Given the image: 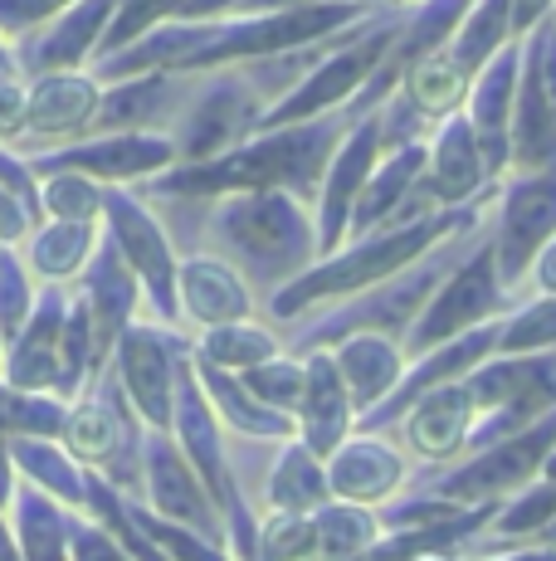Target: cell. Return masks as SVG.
<instances>
[{
	"label": "cell",
	"instance_id": "obj_1",
	"mask_svg": "<svg viewBox=\"0 0 556 561\" xmlns=\"http://www.w3.org/2000/svg\"><path fill=\"white\" fill-rule=\"evenodd\" d=\"M63 449L79 469L99 473L108 489H117L123 499H142V420L127 405L123 386L113 371H99L69 405L63 420Z\"/></svg>",
	"mask_w": 556,
	"mask_h": 561
},
{
	"label": "cell",
	"instance_id": "obj_2",
	"mask_svg": "<svg viewBox=\"0 0 556 561\" xmlns=\"http://www.w3.org/2000/svg\"><path fill=\"white\" fill-rule=\"evenodd\" d=\"M444 230H449V220H425V225H410V230L381 234V240L351 250L347 259H333V264L313 268V274H298L288 288H278V298H269V312L274 318H298L303 308L323 304V298L361 294V288L386 284L395 268H405L420 250H430Z\"/></svg>",
	"mask_w": 556,
	"mask_h": 561
},
{
	"label": "cell",
	"instance_id": "obj_3",
	"mask_svg": "<svg viewBox=\"0 0 556 561\" xmlns=\"http://www.w3.org/2000/svg\"><path fill=\"white\" fill-rule=\"evenodd\" d=\"M552 455H556V410L542 415L537 425L518 430V435L498 439V445H488V449H478V455H468L464 463H454L430 493L449 499L454 508L502 503V499L528 489V483L547 469Z\"/></svg>",
	"mask_w": 556,
	"mask_h": 561
},
{
	"label": "cell",
	"instance_id": "obj_4",
	"mask_svg": "<svg viewBox=\"0 0 556 561\" xmlns=\"http://www.w3.org/2000/svg\"><path fill=\"white\" fill-rule=\"evenodd\" d=\"M190 362V347L176 337V332H162V328H132L117 337L113 357H108V371L117 376L123 386L127 405L137 410L147 430H162L171 435V410H176V381Z\"/></svg>",
	"mask_w": 556,
	"mask_h": 561
},
{
	"label": "cell",
	"instance_id": "obj_5",
	"mask_svg": "<svg viewBox=\"0 0 556 561\" xmlns=\"http://www.w3.org/2000/svg\"><path fill=\"white\" fill-rule=\"evenodd\" d=\"M224 250L240 259L244 268L254 274V284L274 288L278 278L298 274L308 264V225L298 220V210H288L283 201H250L240 210H230L220 220Z\"/></svg>",
	"mask_w": 556,
	"mask_h": 561
},
{
	"label": "cell",
	"instance_id": "obj_6",
	"mask_svg": "<svg viewBox=\"0 0 556 561\" xmlns=\"http://www.w3.org/2000/svg\"><path fill=\"white\" fill-rule=\"evenodd\" d=\"M333 147V127H308L293 137H274V142H254L250 152L220 161V167L181 171V176L162 181V191H224V186H269V181H293L313 186L317 161Z\"/></svg>",
	"mask_w": 556,
	"mask_h": 561
},
{
	"label": "cell",
	"instance_id": "obj_7",
	"mask_svg": "<svg viewBox=\"0 0 556 561\" xmlns=\"http://www.w3.org/2000/svg\"><path fill=\"white\" fill-rule=\"evenodd\" d=\"M142 503L147 513H157L162 523H176L186 533L206 537V542L224 547V523L216 499L206 493V483L196 479V469L186 463V455L176 449V439L162 435V430H147L142 445ZM230 552V547H224Z\"/></svg>",
	"mask_w": 556,
	"mask_h": 561
},
{
	"label": "cell",
	"instance_id": "obj_8",
	"mask_svg": "<svg viewBox=\"0 0 556 561\" xmlns=\"http://www.w3.org/2000/svg\"><path fill=\"white\" fill-rule=\"evenodd\" d=\"M498 308H502V294H498L494 250H478L440 288V294L420 308V318L410 322L405 347H410V357H425V352H435V347H444V342L464 337V332L484 328V318H488V312H498Z\"/></svg>",
	"mask_w": 556,
	"mask_h": 561
},
{
	"label": "cell",
	"instance_id": "obj_9",
	"mask_svg": "<svg viewBox=\"0 0 556 561\" xmlns=\"http://www.w3.org/2000/svg\"><path fill=\"white\" fill-rule=\"evenodd\" d=\"M103 210H108V244L117 250V259H123L137 284L147 288L157 318L176 322V312H181L176 308V259L166 250L162 225L132 196H123V191H103Z\"/></svg>",
	"mask_w": 556,
	"mask_h": 561
},
{
	"label": "cell",
	"instance_id": "obj_10",
	"mask_svg": "<svg viewBox=\"0 0 556 561\" xmlns=\"http://www.w3.org/2000/svg\"><path fill=\"white\" fill-rule=\"evenodd\" d=\"M63 318H69V294H63V288H45V294L35 298V312L25 318V328L5 342V352H0V362H5V376H0V381L15 386V391L55 396Z\"/></svg>",
	"mask_w": 556,
	"mask_h": 561
},
{
	"label": "cell",
	"instance_id": "obj_11",
	"mask_svg": "<svg viewBox=\"0 0 556 561\" xmlns=\"http://www.w3.org/2000/svg\"><path fill=\"white\" fill-rule=\"evenodd\" d=\"M176 157V142H162V137H99V142H79V147H59V152H45L30 161L35 176H55V171H73V176L89 181H127L142 176V171H157Z\"/></svg>",
	"mask_w": 556,
	"mask_h": 561
},
{
	"label": "cell",
	"instance_id": "obj_12",
	"mask_svg": "<svg viewBox=\"0 0 556 561\" xmlns=\"http://www.w3.org/2000/svg\"><path fill=\"white\" fill-rule=\"evenodd\" d=\"M83 308H89V328H93V366L108 371V357L137 312V278L132 268L117 259L113 244H99V254L83 264Z\"/></svg>",
	"mask_w": 556,
	"mask_h": 561
},
{
	"label": "cell",
	"instance_id": "obj_13",
	"mask_svg": "<svg viewBox=\"0 0 556 561\" xmlns=\"http://www.w3.org/2000/svg\"><path fill=\"white\" fill-rule=\"evenodd\" d=\"M298 445L317 459H333L337 445L351 435L357 425V410L347 401V386H341L333 352H313L303 362V401H298Z\"/></svg>",
	"mask_w": 556,
	"mask_h": 561
},
{
	"label": "cell",
	"instance_id": "obj_14",
	"mask_svg": "<svg viewBox=\"0 0 556 561\" xmlns=\"http://www.w3.org/2000/svg\"><path fill=\"white\" fill-rule=\"evenodd\" d=\"M401 483H405V459L377 435H347L337 445V455L327 459V493L337 503L377 508L391 493H401Z\"/></svg>",
	"mask_w": 556,
	"mask_h": 561
},
{
	"label": "cell",
	"instance_id": "obj_15",
	"mask_svg": "<svg viewBox=\"0 0 556 561\" xmlns=\"http://www.w3.org/2000/svg\"><path fill=\"white\" fill-rule=\"evenodd\" d=\"M474 425H478V410L468 401V386L449 381V386H435L430 396H420V401L405 410V445L420 459L449 463L454 455H464Z\"/></svg>",
	"mask_w": 556,
	"mask_h": 561
},
{
	"label": "cell",
	"instance_id": "obj_16",
	"mask_svg": "<svg viewBox=\"0 0 556 561\" xmlns=\"http://www.w3.org/2000/svg\"><path fill=\"white\" fill-rule=\"evenodd\" d=\"M552 230H556V171L542 181H528L522 191H512L508 215H502L498 250H494L498 284H518V278L528 274L537 244L547 240Z\"/></svg>",
	"mask_w": 556,
	"mask_h": 561
},
{
	"label": "cell",
	"instance_id": "obj_17",
	"mask_svg": "<svg viewBox=\"0 0 556 561\" xmlns=\"http://www.w3.org/2000/svg\"><path fill=\"white\" fill-rule=\"evenodd\" d=\"M333 366L347 386V401L357 415H367L371 405H381L395 391V381L405 376V352L401 342L381 337V332H357V337L337 342Z\"/></svg>",
	"mask_w": 556,
	"mask_h": 561
},
{
	"label": "cell",
	"instance_id": "obj_18",
	"mask_svg": "<svg viewBox=\"0 0 556 561\" xmlns=\"http://www.w3.org/2000/svg\"><path fill=\"white\" fill-rule=\"evenodd\" d=\"M123 0H73L59 15V25H49L35 45L25 49V64L35 73H69L73 64H83L93 49H99L103 30L117 15Z\"/></svg>",
	"mask_w": 556,
	"mask_h": 561
},
{
	"label": "cell",
	"instance_id": "obj_19",
	"mask_svg": "<svg viewBox=\"0 0 556 561\" xmlns=\"http://www.w3.org/2000/svg\"><path fill=\"white\" fill-rule=\"evenodd\" d=\"M99 113V89L83 73H39L25 93V133L35 137H73Z\"/></svg>",
	"mask_w": 556,
	"mask_h": 561
},
{
	"label": "cell",
	"instance_id": "obj_20",
	"mask_svg": "<svg viewBox=\"0 0 556 561\" xmlns=\"http://www.w3.org/2000/svg\"><path fill=\"white\" fill-rule=\"evenodd\" d=\"M190 376H196V386H200V396L210 401V410H216V420H224L230 430H240L244 439H288L293 435V420L264 410L240 386V376L234 371H220V366L200 362L196 352H190Z\"/></svg>",
	"mask_w": 556,
	"mask_h": 561
},
{
	"label": "cell",
	"instance_id": "obj_21",
	"mask_svg": "<svg viewBox=\"0 0 556 561\" xmlns=\"http://www.w3.org/2000/svg\"><path fill=\"white\" fill-rule=\"evenodd\" d=\"M10 533H15V552L20 561H69V533L73 517L69 508H59L49 493L20 483L15 499H10Z\"/></svg>",
	"mask_w": 556,
	"mask_h": 561
},
{
	"label": "cell",
	"instance_id": "obj_22",
	"mask_svg": "<svg viewBox=\"0 0 556 561\" xmlns=\"http://www.w3.org/2000/svg\"><path fill=\"white\" fill-rule=\"evenodd\" d=\"M181 278V304L190 318H200L206 328H224V322H244L254 308L250 288L234 278V268L210 264V259H190V264L176 268Z\"/></svg>",
	"mask_w": 556,
	"mask_h": 561
},
{
	"label": "cell",
	"instance_id": "obj_23",
	"mask_svg": "<svg viewBox=\"0 0 556 561\" xmlns=\"http://www.w3.org/2000/svg\"><path fill=\"white\" fill-rule=\"evenodd\" d=\"M10 463L30 489L49 493L59 508L83 513V469L69 459L59 439H10Z\"/></svg>",
	"mask_w": 556,
	"mask_h": 561
},
{
	"label": "cell",
	"instance_id": "obj_24",
	"mask_svg": "<svg viewBox=\"0 0 556 561\" xmlns=\"http://www.w3.org/2000/svg\"><path fill=\"white\" fill-rule=\"evenodd\" d=\"M269 503H274V513L313 517L323 503H333V493H327V463L317 455H308L298 439L283 445V455L269 469Z\"/></svg>",
	"mask_w": 556,
	"mask_h": 561
},
{
	"label": "cell",
	"instance_id": "obj_25",
	"mask_svg": "<svg viewBox=\"0 0 556 561\" xmlns=\"http://www.w3.org/2000/svg\"><path fill=\"white\" fill-rule=\"evenodd\" d=\"M313 533H317V561H361L386 537L377 523V508H357V503H337V499L313 513Z\"/></svg>",
	"mask_w": 556,
	"mask_h": 561
},
{
	"label": "cell",
	"instance_id": "obj_26",
	"mask_svg": "<svg viewBox=\"0 0 556 561\" xmlns=\"http://www.w3.org/2000/svg\"><path fill=\"white\" fill-rule=\"evenodd\" d=\"M93 244H99V230L93 225H79V220H49L35 230V240H30V268H35L39 278H73L83 264L93 259Z\"/></svg>",
	"mask_w": 556,
	"mask_h": 561
},
{
	"label": "cell",
	"instance_id": "obj_27",
	"mask_svg": "<svg viewBox=\"0 0 556 561\" xmlns=\"http://www.w3.org/2000/svg\"><path fill=\"white\" fill-rule=\"evenodd\" d=\"M69 405L39 391H15L0 381V439H63Z\"/></svg>",
	"mask_w": 556,
	"mask_h": 561
},
{
	"label": "cell",
	"instance_id": "obj_28",
	"mask_svg": "<svg viewBox=\"0 0 556 561\" xmlns=\"http://www.w3.org/2000/svg\"><path fill=\"white\" fill-rule=\"evenodd\" d=\"M200 362L220 366V371H250V366H264L278 357V337L269 328H254V322H224V328H210L206 342L196 347Z\"/></svg>",
	"mask_w": 556,
	"mask_h": 561
},
{
	"label": "cell",
	"instance_id": "obj_29",
	"mask_svg": "<svg viewBox=\"0 0 556 561\" xmlns=\"http://www.w3.org/2000/svg\"><path fill=\"white\" fill-rule=\"evenodd\" d=\"M386 39H391V35H377V39H371V45H361L357 54H341V59H333V69H323V73H317V79L308 83V89L298 93V99L288 103V107H278V113H274V123H288V117L317 113V107H323V103L341 99V93H347L351 83H357L361 73H367L371 64L381 59V49H386Z\"/></svg>",
	"mask_w": 556,
	"mask_h": 561
},
{
	"label": "cell",
	"instance_id": "obj_30",
	"mask_svg": "<svg viewBox=\"0 0 556 561\" xmlns=\"http://www.w3.org/2000/svg\"><path fill=\"white\" fill-rule=\"evenodd\" d=\"M240 386L264 410L293 420L298 401H303V366L288 362V357H274V362H264V366H250V371H240Z\"/></svg>",
	"mask_w": 556,
	"mask_h": 561
},
{
	"label": "cell",
	"instance_id": "obj_31",
	"mask_svg": "<svg viewBox=\"0 0 556 561\" xmlns=\"http://www.w3.org/2000/svg\"><path fill=\"white\" fill-rule=\"evenodd\" d=\"M371 157H377V123L361 127V137L341 152L337 161V176H333V191H327V220H323V250H333L337 234H341V215H347V201L351 191H357V176L371 167Z\"/></svg>",
	"mask_w": 556,
	"mask_h": 561
},
{
	"label": "cell",
	"instance_id": "obj_32",
	"mask_svg": "<svg viewBox=\"0 0 556 561\" xmlns=\"http://www.w3.org/2000/svg\"><path fill=\"white\" fill-rule=\"evenodd\" d=\"M39 210L55 215V220L93 225V215L103 210V191H99V181H89V176L55 171V176H45V186H39Z\"/></svg>",
	"mask_w": 556,
	"mask_h": 561
},
{
	"label": "cell",
	"instance_id": "obj_33",
	"mask_svg": "<svg viewBox=\"0 0 556 561\" xmlns=\"http://www.w3.org/2000/svg\"><path fill=\"white\" fill-rule=\"evenodd\" d=\"M537 352H556V298H542L508 328H498V357H537Z\"/></svg>",
	"mask_w": 556,
	"mask_h": 561
},
{
	"label": "cell",
	"instance_id": "obj_34",
	"mask_svg": "<svg viewBox=\"0 0 556 561\" xmlns=\"http://www.w3.org/2000/svg\"><path fill=\"white\" fill-rule=\"evenodd\" d=\"M35 284H30V268L20 264L15 250H5L0 244V342H10L20 328H25V318L35 312Z\"/></svg>",
	"mask_w": 556,
	"mask_h": 561
},
{
	"label": "cell",
	"instance_id": "obj_35",
	"mask_svg": "<svg viewBox=\"0 0 556 561\" xmlns=\"http://www.w3.org/2000/svg\"><path fill=\"white\" fill-rule=\"evenodd\" d=\"M435 181H440V196H449V201H459V196H468V191H474L478 161H474V142H468L464 123H454L440 137V176H435Z\"/></svg>",
	"mask_w": 556,
	"mask_h": 561
},
{
	"label": "cell",
	"instance_id": "obj_36",
	"mask_svg": "<svg viewBox=\"0 0 556 561\" xmlns=\"http://www.w3.org/2000/svg\"><path fill=\"white\" fill-rule=\"evenodd\" d=\"M459 79H464V69L449 59H435V64H415L410 73V103L415 107H454L459 99Z\"/></svg>",
	"mask_w": 556,
	"mask_h": 561
},
{
	"label": "cell",
	"instance_id": "obj_37",
	"mask_svg": "<svg viewBox=\"0 0 556 561\" xmlns=\"http://www.w3.org/2000/svg\"><path fill=\"white\" fill-rule=\"evenodd\" d=\"M502 25H508V0H488L474 15V30H464V39H459V54H454L459 69H478L484 54L502 39Z\"/></svg>",
	"mask_w": 556,
	"mask_h": 561
},
{
	"label": "cell",
	"instance_id": "obj_38",
	"mask_svg": "<svg viewBox=\"0 0 556 561\" xmlns=\"http://www.w3.org/2000/svg\"><path fill=\"white\" fill-rule=\"evenodd\" d=\"M0 191H5V196L25 210L30 230L45 220V210H39V176L30 171V161H20L15 152H5V147H0Z\"/></svg>",
	"mask_w": 556,
	"mask_h": 561
},
{
	"label": "cell",
	"instance_id": "obj_39",
	"mask_svg": "<svg viewBox=\"0 0 556 561\" xmlns=\"http://www.w3.org/2000/svg\"><path fill=\"white\" fill-rule=\"evenodd\" d=\"M420 161H425V152H415V147H410V152H401V157H395V167L386 171V176H381V191H377V196H371L367 205H361V220H357V234H361V230H367V225H371V220H377V215H381V210H386V205H391L395 196H401V191H405V181H410V176H415V167H420Z\"/></svg>",
	"mask_w": 556,
	"mask_h": 561
},
{
	"label": "cell",
	"instance_id": "obj_40",
	"mask_svg": "<svg viewBox=\"0 0 556 561\" xmlns=\"http://www.w3.org/2000/svg\"><path fill=\"white\" fill-rule=\"evenodd\" d=\"M69 561H132L123 547L103 533L99 523H83L73 517V533H69Z\"/></svg>",
	"mask_w": 556,
	"mask_h": 561
},
{
	"label": "cell",
	"instance_id": "obj_41",
	"mask_svg": "<svg viewBox=\"0 0 556 561\" xmlns=\"http://www.w3.org/2000/svg\"><path fill=\"white\" fill-rule=\"evenodd\" d=\"M25 133V93L15 89V79H0V142Z\"/></svg>",
	"mask_w": 556,
	"mask_h": 561
},
{
	"label": "cell",
	"instance_id": "obj_42",
	"mask_svg": "<svg viewBox=\"0 0 556 561\" xmlns=\"http://www.w3.org/2000/svg\"><path fill=\"white\" fill-rule=\"evenodd\" d=\"M25 234H30L25 210H20V205L10 201L5 191H0V244H5V250H10V244H15V240H25Z\"/></svg>",
	"mask_w": 556,
	"mask_h": 561
},
{
	"label": "cell",
	"instance_id": "obj_43",
	"mask_svg": "<svg viewBox=\"0 0 556 561\" xmlns=\"http://www.w3.org/2000/svg\"><path fill=\"white\" fill-rule=\"evenodd\" d=\"M15 489H20V473H15V463H10V439H0V513L10 508Z\"/></svg>",
	"mask_w": 556,
	"mask_h": 561
},
{
	"label": "cell",
	"instance_id": "obj_44",
	"mask_svg": "<svg viewBox=\"0 0 556 561\" xmlns=\"http://www.w3.org/2000/svg\"><path fill=\"white\" fill-rule=\"evenodd\" d=\"M488 561H556V552L552 547H512V552L488 557Z\"/></svg>",
	"mask_w": 556,
	"mask_h": 561
},
{
	"label": "cell",
	"instance_id": "obj_45",
	"mask_svg": "<svg viewBox=\"0 0 556 561\" xmlns=\"http://www.w3.org/2000/svg\"><path fill=\"white\" fill-rule=\"evenodd\" d=\"M542 10H547V0H518V10H512V25H518V30H528L532 20L542 15Z\"/></svg>",
	"mask_w": 556,
	"mask_h": 561
},
{
	"label": "cell",
	"instance_id": "obj_46",
	"mask_svg": "<svg viewBox=\"0 0 556 561\" xmlns=\"http://www.w3.org/2000/svg\"><path fill=\"white\" fill-rule=\"evenodd\" d=\"M537 278H542V288H547V294L556 298V250L547 254V264H542V268H537Z\"/></svg>",
	"mask_w": 556,
	"mask_h": 561
},
{
	"label": "cell",
	"instance_id": "obj_47",
	"mask_svg": "<svg viewBox=\"0 0 556 561\" xmlns=\"http://www.w3.org/2000/svg\"><path fill=\"white\" fill-rule=\"evenodd\" d=\"M532 547H552V552H556V517H552L547 527H542L537 537H532Z\"/></svg>",
	"mask_w": 556,
	"mask_h": 561
},
{
	"label": "cell",
	"instance_id": "obj_48",
	"mask_svg": "<svg viewBox=\"0 0 556 561\" xmlns=\"http://www.w3.org/2000/svg\"><path fill=\"white\" fill-rule=\"evenodd\" d=\"M0 79H15V54L5 49V39H0Z\"/></svg>",
	"mask_w": 556,
	"mask_h": 561
},
{
	"label": "cell",
	"instance_id": "obj_49",
	"mask_svg": "<svg viewBox=\"0 0 556 561\" xmlns=\"http://www.w3.org/2000/svg\"><path fill=\"white\" fill-rule=\"evenodd\" d=\"M210 5H224V0H181V10H186V15H196V10H210Z\"/></svg>",
	"mask_w": 556,
	"mask_h": 561
},
{
	"label": "cell",
	"instance_id": "obj_50",
	"mask_svg": "<svg viewBox=\"0 0 556 561\" xmlns=\"http://www.w3.org/2000/svg\"><path fill=\"white\" fill-rule=\"evenodd\" d=\"M250 5H254V0H250ZM259 5H288V0H259Z\"/></svg>",
	"mask_w": 556,
	"mask_h": 561
},
{
	"label": "cell",
	"instance_id": "obj_51",
	"mask_svg": "<svg viewBox=\"0 0 556 561\" xmlns=\"http://www.w3.org/2000/svg\"><path fill=\"white\" fill-rule=\"evenodd\" d=\"M0 352H5V342H0Z\"/></svg>",
	"mask_w": 556,
	"mask_h": 561
},
{
	"label": "cell",
	"instance_id": "obj_52",
	"mask_svg": "<svg viewBox=\"0 0 556 561\" xmlns=\"http://www.w3.org/2000/svg\"><path fill=\"white\" fill-rule=\"evenodd\" d=\"M454 561H459V557H454Z\"/></svg>",
	"mask_w": 556,
	"mask_h": 561
}]
</instances>
